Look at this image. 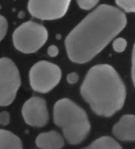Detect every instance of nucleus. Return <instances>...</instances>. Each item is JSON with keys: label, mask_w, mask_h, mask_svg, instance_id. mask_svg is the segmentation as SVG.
<instances>
[{"label": "nucleus", "mask_w": 135, "mask_h": 149, "mask_svg": "<svg viewBox=\"0 0 135 149\" xmlns=\"http://www.w3.org/2000/svg\"><path fill=\"white\" fill-rule=\"evenodd\" d=\"M127 17L115 6L103 4L75 26L65 40L68 57L72 62H89L114 40L125 28Z\"/></svg>", "instance_id": "nucleus-1"}, {"label": "nucleus", "mask_w": 135, "mask_h": 149, "mask_svg": "<svg viewBox=\"0 0 135 149\" xmlns=\"http://www.w3.org/2000/svg\"><path fill=\"white\" fill-rule=\"evenodd\" d=\"M81 94L92 111L110 118L124 106L127 91L120 75L109 64L89 69L81 86Z\"/></svg>", "instance_id": "nucleus-2"}, {"label": "nucleus", "mask_w": 135, "mask_h": 149, "mask_svg": "<svg viewBox=\"0 0 135 149\" xmlns=\"http://www.w3.org/2000/svg\"><path fill=\"white\" fill-rule=\"evenodd\" d=\"M53 118L70 144L81 143L90 132L91 125L86 112L69 98H62L56 102Z\"/></svg>", "instance_id": "nucleus-3"}, {"label": "nucleus", "mask_w": 135, "mask_h": 149, "mask_svg": "<svg viewBox=\"0 0 135 149\" xmlns=\"http://www.w3.org/2000/svg\"><path fill=\"white\" fill-rule=\"evenodd\" d=\"M48 38L47 29L41 24L27 22L17 27L13 33V42L20 52L30 54L37 52Z\"/></svg>", "instance_id": "nucleus-4"}, {"label": "nucleus", "mask_w": 135, "mask_h": 149, "mask_svg": "<svg viewBox=\"0 0 135 149\" xmlns=\"http://www.w3.org/2000/svg\"><path fill=\"white\" fill-rule=\"evenodd\" d=\"M62 78L59 67L46 60L36 63L30 69L29 82L35 91L45 94L57 86Z\"/></svg>", "instance_id": "nucleus-5"}, {"label": "nucleus", "mask_w": 135, "mask_h": 149, "mask_svg": "<svg viewBox=\"0 0 135 149\" xmlns=\"http://www.w3.org/2000/svg\"><path fill=\"white\" fill-rule=\"evenodd\" d=\"M20 86L17 65L10 58H0V106H10L14 101Z\"/></svg>", "instance_id": "nucleus-6"}, {"label": "nucleus", "mask_w": 135, "mask_h": 149, "mask_svg": "<svg viewBox=\"0 0 135 149\" xmlns=\"http://www.w3.org/2000/svg\"><path fill=\"white\" fill-rule=\"evenodd\" d=\"M71 0H29L28 9L32 17L40 20H56L66 15Z\"/></svg>", "instance_id": "nucleus-7"}, {"label": "nucleus", "mask_w": 135, "mask_h": 149, "mask_svg": "<svg viewBox=\"0 0 135 149\" xmlns=\"http://www.w3.org/2000/svg\"><path fill=\"white\" fill-rule=\"evenodd\" d=\"M21 113L25 123L32 127H43L48 123L49 113L45 100L32 97L24 103Z\"/></svg>", "instance_id": "nucleus-8"}, {"label": "nucleus", "mask_w": 135, "mask_h": 149, "mask_svg": "<svg viewBox=\"0 0 135 149\" xmlns=\"http://www.w3.org/2000/svg\"><path fill=\"white\" fill-rule=\"evenodd\" d=\"M112 133L118 140L122 141H135V116L126 114L120 118L112 128Z\"/></svg>", "instance_id": "nucleus-9"}, {"label": "nucleus", "mask_w": 135, "mask_h": 149, "mask_svg": "<svg viewBox=\"0 0 135 149\" xmlns=\"http://www.w3.org/2000/svg\"><path fill=\"white\" fill-rule=\"evenodd\" d=\"M64 143L63 137L57 131L42 132L36 139V144L40 149H62Z\"/></svg>", "instance_id": "nucleus-10"}, {"label": "nucleus", "mask_w": 135, "mask_h": 149, "mask_svg": "<svg viewBox=\"0 0 135 149\" xmlns=\"http://www.w3.org/2000/svg\"><path fill=\"white\" fill-rule=\"evenodd\" d=\"M0 149H23L22 141L13 132L0 129Z\"/></svg>", "instance_id": "nucleus-11"}, {"label": "nucleus", "mask_w": 135, "mask_h": 149, "mask_svg": "<svg viewBox=\"0 0 135 149\" xmlns=\"http://www.w3.org/2000/svg\"><path fill=\"white\" fill-rule=\"evenodd\" d=\"M82 149H123V148L115 139L108 136H103Z\"/></svg>", "instance_id": "nucleus-12"}, {"label": "nucleus", "mask_w": 135, "mask_h": 149, "mask_svg": "<svg viewBox=\"0 0 135 149\" xmlns=\"http://www.w3.org/2000/svg\"><path fill=\"white\" fill-rule=\"evenodd\" d=\"M118 7L128 13L135 11V0H115Z\"/></svg>", "instance_id": "nucleus-13"}, {"label": "nucleus", "mask_w": 135, "mask_h": 149, "mask_svg": "<svg viewBox=\"0 0 135 149\" xmlns=\"http://www.w3.org/2000/svg\"><path fill=\"white\" fill-rule=\"evenodd\" d=\"M112 46L116 52H123L127 48V41L123 37H118L114 40Z\"/></svg>", "instance_id": "nucleus-14"}, {"label": "nucleus", "mask_w": 135, "mask_h": 149, "mask_svg": "<svg viewBox=\"0 0 135 149\" xmlns=\"http://www.w3.org/2000/svg\"><path fill=\"white\" fill-rule=\"evenodd\" d=\"M100 0H77L80 8L85 10H89L94 8L99 3Z\"/></svg>", "instance_id": "nucleus-15"}, {"label": "nucleus", "mask_w": 135, "mask_h": 149, "mask_svg": "<svg viewBox=\"0 0 135 149\" xmlns=\"http://www.w3.org/2000/svg\"><path fill=\"white\" fill-rule=\"evenodd\" d=\"M8 29V23L6 17L0 15V42L5 37Z\"/></svg>", "instance_id": "nucleus-16"}, {"label": "nucleus", "mask_w": 135, "mask_h": 149, "mask_svg": "<svg viewBox=\"0 0 135 149\" xmlns=\"http://www.w3.org/2000/svg\"><path fill=\"white\" fill-rule=\"evenodd\" d=\"M10 122V115L7 111H3L0 113V125L3 126L8 125Z\"/></svg>", "instance_id": "nucleus-17"}, {"label": "nucleus", "mask_w": 135, "mask_h": 149, "mask_svg": "<svg viewBox=\"0 0 135 149\" xmlns=\"http://www.w3.org/2000/svg\"><path fill=\"white\" fill-rule=\"evenodd\" d=\"M78 74L75 72H72V73H70L68 75H67V81L70 84H74L78 82Z\"/></svg>", "instance_id": "nucleus-18"}, {"label": "nucleus", "mask_w": 135, "mask_h": 149, "mask_svg": "<svg viewBox=\"0 0 135 149\" xmlns=\"http://www.w3.org/2000/svg\"><path fill=\"white\" fill-rule=\"evenodd\" d=\"M48 54L51 56V57H55L59 54V49L57 46L55 45H51L49 46L48 49Z\"/></svg>", "instance_id": "nucleus-19"}, {"label": "nucleus", "mask_w": 135, "mask_h": 149, "mask_svg": "<svg viewBox=\"0 0 135 149\" xmlns=\"http://www.w3.org/2000/svg\"><path fill=\"white\" fill-rule=\"evenodd\" d=\"M132 79L134 83V50H133L132 53Z\"/></svg>", "instance_id": "nucleus-20"}]
</instances>
